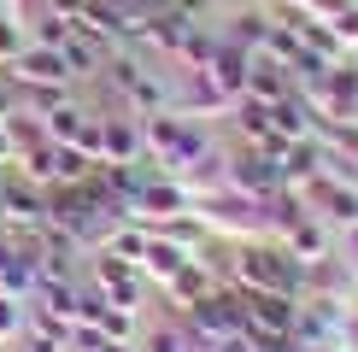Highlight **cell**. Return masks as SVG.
<instances>
[{"label": "cell", "mask_w": 358, "mask_h": 352, "mask_svg": "<svg viewBox=\"0 0 358 352\" xmlns=\"http://www.w3.org/2000/svg\"><path fill=\"white\" fill-rule=\"evenodd\" d=\"M18 77V88H77V77L65 71V53L59 47H41V41H29V47L12 59V65H0Z\"/></svg>", "instance_id": "obj_1"}, {"label": "cell", "mask_w": 358, "mask_h": 352, "mask_svg": "<svg viewBox=\"0 0 358 352\" xmlns=\"http://www.w3.org/2000/svg\"><path fill=\"white\" fill-rule=\"evenodd\" d=\"M276 182H282V165L264 153V147H241V153L229 159V188H235V194H247V200H271Z\"/></svg>", "instance_id": "obj_2"}, {"label": "cell", "mask_w": 358, "mask_h": 352, "mask_svg": "<svg viewBox=\"0 0 358 352\" xmlns=\"http://www.w3.org/2000/svg\"><path fill=\"white\" fill-rule=\"evenodd\" d=\"M100 141H106V165H141V159H147L141 117L129 112V106H112V112H100Z\"/></svg>", "instance_id": "obj_3"}, {"label": "cell", "mask_w": 358, "mask_h": 352, "mask_svg": "<svg viewBox=\"0 0 358 352\" xmlns=\"http://www.w3.org/2000/svg\"><path fill=\"white\" fill-rule=\"evenodd\" d=\"M247 65H252V59H247L241 47H229V41L217 36V53H212V65H206L200 77H206V82H212L217 94H223V106H235V100H247Z\"/></svg>", "instance_id": "obj_4"}, {"label": "cell", "mask_w": 358, "mask_h": 352, "mask_svg": "<svg viewBox=\"0 0 358 352\" xmlns=\"http://www.w3.org/2000/svg\"><path fill=\"white\" fill-rule=\"evenodd\" d=\"M276 241H282V253H288L294 264H317V258H329V229H323L311 212H306V217H294V223L282 229Z\"/></svg>", "instance_id": "obj_5"}, {"label": "cell", "mask_w": 358, "mask_h": 352, "mask_svg": "<svg viewBox=\"0 0 358 352\" xmlns=\"http://www.w3.org/2000/svg\"><path fill=\"white\" fill-rule=\"evenodd\" d=\"M188 258H194L188 247H176L171 235L147 229V253H141V276H147V282H153V288H165L171 276H176V270H182V264H188Z\"/></svg>", "instance_id": "obj_6"}, {"label": "cell", "mask_w": 358, "mask_h": 352, "mask_svg": "<svg viewBox=\"0 0 358 352\" xmlns=\"http://www.w3.org/2000/svg\"><path fill=\"white\" fill-rule=\"evenodd\" d=\"M212 288H217V276L206 270L200 258H188V264H182V270H176V276H171V282L159 288V293H165V300L176 305V311H188V305H200V300H206Z\"/></svg>", "instance_id": "obj_7"}, {"label": "cell", "mask_w": 358, "mask_h": 352, "mask_svg": "<svg viewBox=\"0 0 358 352\" xmlns=\"http://www.w3.org/2000/svg\"><path fill=\"white\" fill-rule=\"evenodd\" d=\"M83 124H88V112L77 106V94H71L65 106L41 112V141H53V147H77V135H83Z\"/></svg>", "instance_id": "obj_8"}, {"label": "cell", "mask_w": 358, "mask_h": 352, "mask_svg": "<svg viewBox=\"0 0 358 352\" xmlns=\"http://www.w3.org/2000/svg\"><path fill=\"white\" fill-rule=\"evenodd\" d=\"M94 323H100L106 341H136V311H124V305H112V300H100Z\"/></svg>", "instance_id": "obj_9"}, {"label": "cell", "mask_w": 358, "mask_h": 352, "mask_svg": "<svg viewBox=\"0 0 358 352\" xmlns=\"http://www.w3.org/2000/svg\"><path fill=\"white\" fill-rule=\"evenodd\" d=\"M24 329H29V305H24V300H12V293H0V346L18 341Z\"/></svg>", "instance_id": "obj_10"}, {"label": "cell", "mask_w": 358, "mask_h": 352, "mask_svg": "<svg viewBox=\"0 0 358 352\" xmlns=\"http://www.w3.org/2000/svg\"><path fill=\"white\" fill-rule=\"evenodd\" d=\"M141 352H194V341H188L182 323H165V329H153V335L141 341Z\"/></svg>", "instance_id": "obj_11"}, {"label": "cell", "mask_w": 358, "mask_h": 352, "mask_svg": "<svg viewBox=\"0 0 358 352\" xmlns=\"http://www.w3.org/2000/svg\"><path fill=\"white\" fill-rule=\"evenodd\" d=\"M24 47H29V29H24V24H12L6 12H0V65H12Z\"/></svg>", "instance_id": "obj_12"}, {"label": "cell", "mask_w": 358, "mask_h": 352, "mask_svg": "<svg viewBox=\"0 0 358 352\" xmlns=\"http://www.w3.org/2000/svg\"><path fill=\"white\" fill-rule=\"evenodd\" d=\"M71 352H100L106 346V335H100V323H71Z\"/></svg>", "instance_id": "obj_13"}, {"label": "cell", "mask_w": 358, "mask_h": 352, "mask_svg": "<svg viewBox=\"0 0 358 352\" xmlns=\"http://www.w3.org/2000/svg\"><path fill=\"white\" fill-rule=\"evenodd\" d=\"M194 352H252V335L247 329H229V335H212V341L194 346Z\"/></svg>", "instance_id": "obj_14"}, {"label": "cell", "mask_w": 358, "mask_h": 352, "mask_svg": "<svg viewBox=\"0 0 358 352\" xmlns=\"http://www.w3.org/2000/svg\"><path fill=\"white\" fill-rule=\"evenodd\" d=\"M18 346H24V352H71V346L59 341V335H48V329H24Z\"/></svg>", "instance_id": "obj_15"}, {"label": "cell", "mask_w": 358, "mask_h": 352, "mask_svg": "<svg viewBox=\"0 0 358 352\" xmlns=\"http://www.w3.org/2000/svg\"><path fill=\"white\" fill-rule=\"evenodd\" d=\"M24 106V88H18V77H12V71H0V117H12Z\"/></svg>", "instance_id": "obj_16"}, {"label": "cell", "mask_w": 358, "mask_h": 352, "mask_svg": "<svg viewBox=\"0 0 358 352\" xmlns=\"http://www.w3.org/2000/svg\"><path fill=\"white\" fill-rule=\"evenodd\" d=\"M41 6H48L53 18H83V6H88V0H41Z\"/></svg>", "instance_id": "obj_17"}, {"label": "cell", "mask_w": 358, "mask_h": 352, "mask_svg": "<svg viewBox=\"0 0 358 352\" xmlns=\"http://www.w3.org/2000/svg\"><path fill=\"white\" fill-rule=\"evenodd\" d=\"M347 258L358 264V223H347Z\"/></svg>", "instance_id": "obj_18"}, {"label": "cell", "mask_w": 358, "mask_h": 352, "mask_svg": "<svg viewBox=\"0 0 358 352\" xmlns=\"http://www.w3.org/2000/svg\"><path fill=\"white\" fill-rule=\"evenodd\" d=\"M100 352H129V341H106V346H100Z\"/></svg>", "instance_id": "obj_19"}, {"label": "cell", "mask_w": 358, "mask_h": 352, "mask_svg": "<svg viewBox=\"0 0 358 352\" xmlns=\"http://www.w3.org/2000/svg\"><path fill=\"white\" fill-rule=\"evenodd\" d=\"M300 352H347V346H300Z\"/></svg>", "instance_id": "obj_20"}, {"label": "cell", "mask_w": 358, "mask_h": 352, "mask_svg": "<svg viewBox=\"0 0 358 352\" xmlns=\"http://www.w3.org/2000/svg\"><path fill=\"white\" fill-rule=\"evenodd\" d=\"M352 129H358V112H352Z\"/></svg>", "instance_id": "obj_21"}, {"label": "cell", "mask_w": 358, "mask_h": 352, "mask_svg": "<svg viewBox=\"0 0 358 352\" xmlns=\"http://www.w3.org/2000/svg\"><path fill=\"white\" fill-rule=\"evenodd\" d=\"M352 59H358V47H352Z\"/></svg>", "instance_id": "obj_22"}, {"label": "cell", "mask_w": 358, "mask_h": 352, "mask_svg": "<svg viewBox=\"0 0 358 352\" xmlns=\"http://www.w3.org/2000/svg\"><path fill=\"white\" fill-rule=\"evenodd\" d=\"M352 270H358V264H352Z\"/></svg>", "instance_id": "obj_23"}]
</instances>
